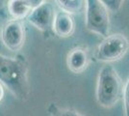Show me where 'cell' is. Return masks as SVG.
Wrapping results in <instances>:
<instances>
[{"label":"cell","mask_w":129,"mask_h":116,"mask_svg":"<svg viewBox=\"0 0 129 116\" xmlns=\"http://www.w3.org/2000/svg\"><path fill=\"white\" fill-rule=\"evenodd\" d=\"M123 94V85L118 72L112 65H105L98 74L96 100L98 105L110 108L118 103Z\"/></svg>","instance_id":"obj_2"},{"label":"cell","mask_w":129,"mask_h":116,"mask_svg":"<svg viewBox=\"0 0 129 116\" xmlns=\"http://www.w3.org/2000/svg\"><path fill=\"white\" fill-rule=\"evenodd\" d=\"M129 50V41L123 34H112L104 37L98 45L96 59L101 62H115L120 60Z\"/></svg>","instance_id":"obj_4"},{"label":"cell","mask_w":129,"mask_h":116,"mask_svg":"<svg viewBox=\"0 0 129 116\" xmlns=\"http://www.w3.org/2000/svg\"><path fill=\"white\" fill-rule=\"evenodd\" d=\"M30 4H31V6L33 7V9L35 8V7H37V6H39L41 3H43V1H45V0H27Z\"/></svg>","instance_id":"obj_13"},{"label":"cell","mask_w":129,"mask_h":116,"mask_svg":"<svg viewBox=\"0 0 129 116\" xmlns=\"http://www.w3.org/2000/svg\"><path fill=\"white\" fill-rule=\"evenodd\" d=\"M122 96H123L124 101V113L126 116H129V77L125 83Z\"/></svg>","instance_id":"obj_12"},{"label":"cell","mask_w":129,"mask_h":116,"mask_svg":"<svg viewBox=\"0 0 129 116\" xmlns=\"http://www.w3.org/2000/svg\"><path fill=\"white\" fill-rule=\"evenodd\" d=\"M90 63L89 51L83 47H76L67 56V65L70 72L81 74L86 70Z\"/></svg>","instance_id":"obj_8"},{"label":"cell","mask_w":129,"mask_h":116,"mask_svg":"<svg viewBox=\"0 0 129 116\" xmlns=\"http://www.w3.org/2000/svg\"><path fill=\"white\" fill-rule=\"evenodd\" d=\"M54 16L55 11L53 5L50 2L43 1L29 13L26 18L34 27L42 31L45 36H48L53 34Z\"/></svg>","instance_id":"obj_5"},{"label":"cell","mask_w":129,"mask_h":116,"mask_svg":"<svg viewBox=\"0 0 129 116\" xmlns=\"http://www.w3.org/2000/svg\"><path fill=\"white\" fill-rule=\"evenodd\" d=\"M32 10L33 7L27 0H8L7 2V11L13 19L22 20Z\"/></svg>","instance_id":"obj_9"},{"label":"cell","mask_w":129,"mask_h":116,"mask_svg":"<svg viewBox=\"0 0 129 116\" xmlns=\"http://www.w3.org/2000/svg\"><path fill=\"white\" fill-rule=\"evenodd\" d=\"M100 1L107 7L109 11L117 13L120 10L124 0H100Z\"/></svg>","instance_id":"obj_11"},{"label":"cell","mask_w":129,"mask_h":116,"mask_svg":"<svg viewBox=\"0 0 129 116\" xmlns=\"http://www.w3.org/2000/svg\"><path fill=\"white\" fill-rule=\"evenodd\" d=\"M60 9L73 14H79L84 10L86 6V0H54Z\"/></svg>","instance_id":"obj_10"},{"label":"cell","mask_w":129,"mask_h":116,"mask_svg":"<svg viewBox=\"0 0 129 116\" xmlns=\"http://www.w3.org/2000/svg\"><path fill=\"white\" fill-rule=\"evenodd\" d=\"M75 21L72 15L61 10L55 13L53 20V34L60 38H68L74 33Z\"/></svg>","instance_id":"obj_7"},{"label":"cell","mask_w":129,"mask_h":116,"mask_svg":"<svg viewBox=\"0 0 129 116\" xmlns=\"http://www.w3.org/2000/svg\"><path fill=\"white\" fill-rule=\"evenodd\" d=\"M26 38L24 23L20 19H12L4 24L1 31V42L11 51L19 50Z\"/></svg>","instance_id":"obj_6"},{"label":"cell","mask_w":129,"mask_h":116,"mask_svg":"<svg viewBox=\"0 0 129 116\" xmlns=\"http://www.w3.org/2000/svg\"><path fill=\"white\" fill-rule=\"evenodd\" d=\"M4 97H5V86L0 82V103L3 101Z\"/></svg>","instance_id":"obj_14"},{"label":"cell","mask_w":129,"mask_h":116,"mask_svg":"<svg viewBox=\"0 0 129 116\" xmlns=\"http://www.w3.org/2000/svg\"><path fill=\"white\" fill-rule=\"evenodd\" d=\"M109 10L100 0H86V27L89 31L106 37L110 29Z\"/></svg>","instance_id":"obj_3"},{"label":"cell","mask_w":129,"mask_h":116,"mask_svg":"<svg viewBox=\"0 0 129 116\" xmlns=\"http://www.w3.org/2000/svg\"><path fill=\"white\" fill-rule=\"evenodd\" d=\"M0 82L17 100L25 102L30 96L28 63L25 57L0 54Z\"/></svg>","instance_id":"obj_1"}]
</instances>
